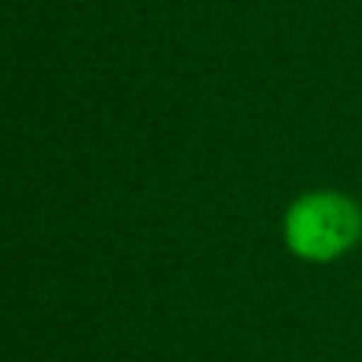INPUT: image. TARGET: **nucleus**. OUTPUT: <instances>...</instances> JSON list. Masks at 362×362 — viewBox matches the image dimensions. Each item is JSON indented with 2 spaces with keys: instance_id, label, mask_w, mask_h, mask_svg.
Masks as SVG:
<instances>
[{
  "instance_id": "1",
  "label": "nucleus",
  "mask_w": 362,
  "mask_h": 362,
  "mask_svg": "<svg viewBox=\"0 0 362 362\" xmlns=\"http://www.w3.org/2000/svg\"><path fill=\"white\" fill-rule=\"evenodd\" d=\"M283 242L305 264H334L362 242V204L334 187L305 191L283 213Z\"/></svg>"
}]
</instances>
